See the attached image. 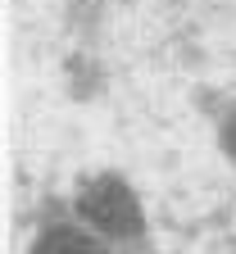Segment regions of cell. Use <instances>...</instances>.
<instances>
[{"label": "cell", "mask_w": 236, "mask_h": 254, "mask_svg": "<svg viewBox=\"0 0 236 254\" xmlns=\"http://www.w3.org/2000/svg\"><path fill=\"white\" fill-rule=\"evenodd\" d=\"M78 209L100 222L109 232H137L141 227V213H137V200L127 195V186L114 182V177H100V182H86L78 190Z\"/></svg>", "instance_id": "cell-1"}, {"label": "cell", "mask_w": 236, "mask_h": 254, "mask_svg": "<svg viewBox=\"0 0 236 254\" xmlns=\"http://www.w3.org/2000/svg\"><path fill=\"white\" fill-rule=\"evenodd\" d=\"M37 254H100L86 236H78V232H50L41 245H37Z\"/></svg>", "instance_id": "cell-2"}]
</instances>
